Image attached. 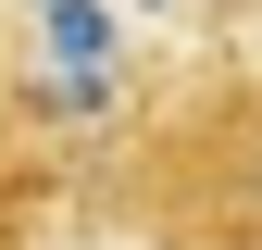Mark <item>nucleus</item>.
Wrapping results in <instances>:
<instances>
[{"label": "nucleus", "instance_id": "obj_1", "mask_svg": "<svg viewBox=\"0 0 262 250\" xmlns=\"http://www.w3.org/2000/svg\"><path fill=\"white\" fill-rule=\"evenodd\" d=\"M75 213L113 250H262V75L150 100L75 175Z\"/></svg>", "mask_w": 262, "mask_h": 250}, {"label": "nucleus", "instance_id": "obj_5", "mask_svg": "<svg viewBox=\"0 0 262 250\" xmlns=\"http://www.w3.org/2000/svg\"><path fill=\"white\" fill-rule=\"evenodd\" d=\"M250 75H262V38H250Z\"/></svg>", "mask_w": 262, "mask_h": 250}, {"label": "nucleus", "instance_id": "obj_2", "mask_svg": "<svg viewBox=\"0 0 262 250\" xmlns=\"http://www.w3.org/2000/svg\"><path fill=\"white\" fill-rule=\"evenodd\" d=\"M187 13H200L212 38H262V0H187Z\"/></svg>", "mask_w": 262, "mask_h": 250}, {"label": "nucleus", "instance_id": "obj_4", "mask_svg": "<svg viewBox=\"0 0 262 250\" xmlns=\"http://www.w3.org/2000/svg\"><path fill=\"white\" fill-rule=\"evenodd\" d=\"M0 125H13V88H0Z\"/></svg>", "mask_w": 262, "mask_h": 250}, {"label": "nucleus", "instance_id": "obj_3", "mask_svg": "<svg viewBox=\"0 0 262 250\" xmlns=\"http://www.w3.org/2000/svg\"><path fill=\"white\" fill-rule=\"evenodd\" d=\"M25 163H13V150H0V250H25V187H13Z\"/></svg>", "mask_w": 262, "mask_h": 250}]
</instances>
